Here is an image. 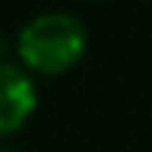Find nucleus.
<instances>
[{
	"instance_id": "nucleus-1",
	"label": "nucleus",
	"mask_w": 152,
	"mask_h": 152,
	"mask_svg": "<svg viewBox=\"0 0 152 152\" xmlns=\"http://www.w3.org/2000/svg\"><path fill=\"white\" fill-rule=\"evenodd\" d=\"M89 32L73 13H38L19 28L16 54L32 76H60L83 60Z\"/></svg>"
},
{
	"instance_id": "nucleus-2",
	"label": "nucleus",
	"mask_w": 152,
	"mask_h": 152,
	"mask_svg": "<svg viewBox=\"0 0 152 152\" xmlns=\"http://www.w3.org/2000/svg\"><path fill=\"white\" fill-rule=\"evenodd\" d=\"M38 108L35 76L22 64H0V140L19 133Z\"/></svg>"
},
{
	"instance_id": "nucleus-3",
	"label": "nucleus",
	"mask_w": 152,
	"mask_h": 152,
	"mask_svg": "<svg viewBox=\"0 0 152 152\" xmlns=\"http://www.w3.org/2000/svg\"><path fill=\"white\" fill-rule=\"evenodd\" d=\"M7 54H10V41L3 38V32H0V64H10V60H7Z\"/></svg>"
},
{
	"instance_id": "nucleus-4",
	"label": "nucleus",
	"mask_w": 152,
	"mask_h": 152,
	"mask_svg": "<svg viewBox=\"0 0 152 152\" xmlns=\"http://www.w3.org/2000/svg\"><path fill=\"white\" fill-rule=\"evenodd\" d=\"M0 152H16V149H13V146H0Z\"/></svg>"
}]
</instances>
